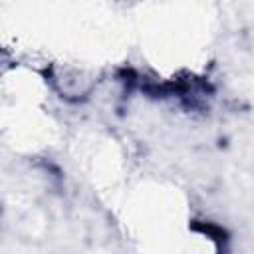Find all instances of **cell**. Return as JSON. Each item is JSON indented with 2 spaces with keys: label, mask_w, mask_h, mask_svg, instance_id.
<instances>
[{
  "label": "cell",
  "mask_w": 254,
  "mask_h": 254,
  "mask_svg": "<svg viewBox=\"0 0 254 254\" xmlns=\"http://www.w3.org/2000/svg\"><path fill=\"white\" fill-rule=\"evenodd\" d=\"M194 230H198V232H202V234H206L208 238H212V240H216V242H222V240H226V232L220 228V226H216V224H212V222H202V224H194Z\"/></svg>",
  "instance_id": "1"
}]
</instances>
